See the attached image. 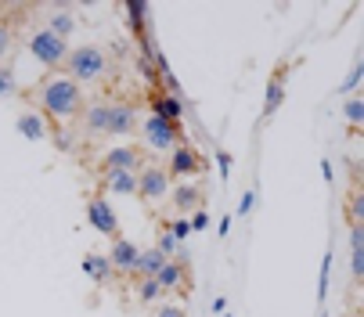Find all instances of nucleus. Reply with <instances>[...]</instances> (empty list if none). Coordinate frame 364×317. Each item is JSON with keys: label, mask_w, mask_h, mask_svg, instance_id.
<instances>
[{"label": "nucleus", "mask_w": 364, "mask_h": 317, "mask_svg": "<svg viewBox=\"0 0 364 317\" xmlns=\"http://www.w3.org/2000/svg\"><path fill=\"white\" fill-rule=\"evenodd\" d=\"M33 101H36V112H40L43 119H55V123H69V119L83 116V109H87L83 87H80L76 80H69L65 72L43 76V80L33 87Z\"/></svg>", "instance_id": "nucleus-1"}, {"label": "nucleus", "mask_w": 364, "mask_h": 317, "mask_svg": "<svg viewBox=\"0 0 364 317\" xmlns=\"http://www.w3.org/2000/svg\"><path fill=\"white\" fill-rule=\"evenodd\" d=\"M109 72V50L97 47V43H83L76 50H69L65 58V76L76 83H94Z\"/></svg>", "instance_id": "nucleus-2"}, {"label": "nucleus", "mask_w": 364, "mask_h": 317, "mask_svg": "<svg viewBox=\"0 0 364 317\" xmlns=\"http://www.w3.org/2000/svg\"><path fill=\"white\" fill-rule=\"evenodd\" d=\"M29 55L40 62V65H47V69H58V65H65V58H69V40H62V36H55V33H47L43 26L29 36Z\"/></svg>", "instance_id": "nucleus-3"}, {"label": "nucleus", "mask_w": 364, "mask_h": 317, "mask_svg": "<svg viewBox=\"0 0 364 317\" xmlns=\"http://www.w3.org/2000/svg\"><path fill=\"white\" fill-rule=\"evenodd\" d=\"M144 166V155L137 144H112L109 151H101V177L105 173H137Z\"/></svg>", "instance_id": "nucleus-4"}, {"label": "nucleus", "mask_w": 364, "mask_h": 317, "mask_svg": "<svg viewBox=\"0 0 364 317\" xmlns=\"http://www.w3.org/2000/svg\"><path fill=\"white\" fill-rule=\"evenodd\" d=\"M141 137L151 151H173L181 144V123H166V119H155L148 116L141 123Z\"/></svg>", "instance_id": "nucleus-5"}, {"label": "nucleus", "mask_w": 364, "mask_h": 317, "mask_svg": "<svg viewBox=\"0 0 364 317\" xmlns=\"http://www.w3.org/2000/svg\"><path fill=\"white\" fill-rule=\"evenodd\" d=\"M87 220H90L94 231L109 235V238H119V217H116V209L109 205V198L90 195V198H87Z\"/></svg>", "instance_id": "nucleus-6"}, {"label": "nucleus", "mask_w": 364, "mask_h": 317, "mask_svg": "<svg viewBox=\"0 0 364 317\" xmlns=\"http://www.w3.org/2000/svg\"><path fill=\"white\" fill-rule=\"evenodd\" d=\"M137 195L144 202H159L170 195V173L163 166H141L137 170Z\"/></svg>", "instance_id": "nucleus-7"}, {"label": "nucleus", "mask_w": 364, "mask_h": 317, "mask_svg": "<svg viewBox=\"0 0 364 317\" xmlns=\"http://www.w3.org/2000/svg\"><path fill=\"white\" fill-rule=\"evenodd\" d=\"M202 170H205V163H202V155H198L191 144H177V148L170 151V163H166L170 181H173V177L188 181V177H195V173H202Z\"/></svg>", "instance_id": "nucleus-8"}, {"label": "nucleus", "mask_w": 364, "mask_h": 317, "mask_svg": "<svg viewBox=\"0 0 364 317\" xmlns=\"http://www.w3.org/2000/svg\"><path fill=\"white\" fill-rule=\"evenodd\" d=\"M134 127H137V109L130 101H109V127H105V134L109 137H127V134H134Z\"/></svg>", "instance_id": "nucleus-9"}, {"label": "nucleus", "mask_w": 364, "mask_h": 317, "mask_svg": "<svg viewBox=\"0 0 364 317\" xmlns=\"http://www.w3.org/2000/svg\"><path fill=\"white\" fill-rule=\"evenodd\" d=\"M109 263H112V271H119V274H134L137 271V259H141V249L130 242V238H112V245H109Z\"/></svg>", "instance_id": "nucleus-10"}, {"label": "nucleus", "mask_w": 364, "mask_h": 317, "mask_svg": "<svg viewBox=\"0 0 364 317\" xmlns=\"http://www.w3.org/2000/svg\"><path fill=\"white\" fill-rule=\"evenodd\" d=\"M170 202L181 217H191L202 202V188L198 184H177V188H170Z\"/></svg>", "instance_id": "nucleus-11"}, {"label": "nucleus", "mask_w": 364, "mask_h": 317, "mask_svg": "<svg viewBox=\"0 0 364 317\" xmlns=\"http://www.w3.org/2000/svg\"><path fill=\"white\" fill-rule=\"evenodd\" d=\"M15 130H18L26 141H43V137L50 134L47 119H43L36 109H26V112H18V119H15Z\"/></svg>", "instance_id": "nucleus-12"}, {"label": "nucleus", "mask_w": 364, "mask_h": 317, "mask_svg": "<svg viewBox=\"0 0 364 317\" xmlns=\"http://www.w3.org/2000/svg\"><path fill=\"white\" fill-rule=\"evenodd\" d=\"M151 116L166 119V123H181L184 119V104H181L177 94H155L151 97Z\"/></svg>", "instance_id": "nucleus-13"}, {"label": "nucleus", "mask_w": 364, "mask_h": 317, "mask_svg": "<svg viewBox=\"0 0 364 317\" xmlns=\"http://www.w3.org/2000/svg\"><path fill=\"white\" fill-rule=\"evenodd\" d=\"M83 274L94 278L97 285H105V281L112 278V263H109V256H105V252H87V256H83Z\"/></svg>", "instance_id": "nucleus-14"}, {"label": "nucleus", "mask_w": 364, "mask_h": 317, "mask_svg": "<svg viewBox=\"0 0 364 317\" xmlns=\"http://www.w3.org/2000/svg\"><path fill=\"white\" fill-rule=\"evenodd\" d=\"M43 29H47V33H55V36H62V40H69V36L76 33V15H73L69 8H58V11H50V15H47Z\"/></svg>", "instance_id": "nucleus-15"}, {"label": "nucleus", "mask_w": 364, "mask_h": 317, "mask_svg": "<svg viewBox=\"0 0 364 317\" xmlns=\"http://www.w3.org/2000/svg\"><path fill=\"white\" fill-rule=\"evenodd\" d=\"M83 123H87V134H94V137L105 134V127H109V101L87 104V109H83Z\"/></svg>", "instance_id": "nucleus-16"}, {"label": "nucleus", "mask_w": 364, "mask_h": 317, "mask_svg": "<svg viewBox=\"0 0 364 317\" xmlns=\"http://www.w3.org/2000/svg\"><path fill=\"white\" fill-rule=\"evenodd\" d=\"M282 101H285V72H274L271 83H267V101H264V123L282 109Z\"/></svg>", "instance_id": "nucleus-17"}, {"label": "nucleus", "mask_w": 364, "mask_h": 317, "mask_svg": "<svg viewBox=\"0 0 364 317\" xmlns=\"http://www.w3.org/2000/svg\"><path fill=\"white\" fill-rule=\"evenodd\" d=\"M101 188L109 195H137V173H105Z\"/></svg>", "instance_id": "nucleus-18"}, {"label": "nucleus", "mask_w": 364, "mask_h": 317, "mask_svg": "<svg viewBox=\"0 0 364 317\" xmlns=\"http://www.w3.org/2000/svg\"><path fill=\"white\" fill-rule=\"evenodd\" d=\"M163 263H166V256L155 249V245H151V249H141V259H137V271H134V274H137V278H155V274L163 271Z\"/></svg>", "instance_id": "nucleus-19"}, {"label": "nucleus", "mask_w": 364, "mask_h": 317, "mask_svg": "<svg viewBox=\"0 0 364 317\" xmlns=\"http://www.w3.org/2000/svg\"><path fill=\"white\" fill-rule=\"evenodd\" d=\"M155 281H159V289H163V292H173V289H181V285H184V267H181L177 259H166V263H163V271L155 274Z\"/></svg>", "instance_id": "nucleus-20"}, {"label": "nucleus", "mask_w": 364, "mask_h": 317, "mask_svg": "<svg viewBox=\"0 0 364 317\" xmlns=\"http://www.w3.org/2000/svg\"><path fill=\"white\" fill-rule=\"evenodd\" d=\"M343 119L350 123V130H357L360 123H364V101L353 94V97H346V104H343Z\"/></svg>", "instance_id": "nucleus-21"}, {"label": "nucleus", "mask_w": 364, "mask_h": 317, "mask_svg": "<svg viewBox=\"0 0 364 317\" xmlns=\"http://www.w3.org/2000/svg\"><path fill=\"white\" fill-rule=\"evenodd\" d=\"M163 296V289H159V281L155 278H137V299L141 303H155Z\"/></svg>", "instance_id": "nucleus-22"}, {"label": "nucleus", "mask_w": 364, "mask_h": 317, "mask_svg": "<svg viewBox=\"0 0 364 317\" xmlns=\"http://www.w3.org/2000/svg\"><path fill=\"white\" fill-rule=\"evenodd\" d=\"M328 274H332V252L321 256V274H318V299H328Z\"/></svg>", "instance_id": "nucleus-23"}, {"label": "nucleus", "mask_w": 364, "mask_h": 317, "mask_svg": "<svg viewBox=\"0 0 364 317\" xmlns=\"http://www.w3.org/2000/svg\"><path fill=\"white\" fill-rule=\"evenodd\" d=\"M155 249H159V252H163L166 259H173L181 245H177V238H173V235H170V231L163 227V231H159V238H155Z\"/></svg>", "instance_id": "nucleus-24"}, {"label": "nucleus", "mask_w": 364, "mask_h": 317, "mask_svg": "<svg viewBox=\"0 0 364 317\" xmlns=\"http://www.w3.org/2000/svg\"><path fill=\"white\" fill-rule=\"evenodd\" d=\"M127 15H130V22H134V33L137 36H144V15H148V4H127Z\"/></svg>", "instance_id": "nucleus-25"}, {"label": "nucleus", "mask_w": 364, "mask_h": 317, "mask_svg": "<svg viewBox=\"0 0 364 317\" xmlns=\"http://www.w3.org/2000/svg\"><path fill=\"white\" fill-rule=\"evenodd\" d=\"M360 80H364V62H353V69H350L346 83L339 87V94H350V97H353V90L360 87Z\"/></svg>", "instance_id": "nucleus-26"}, {"label": "nucleus", "mask_w": 364, "mask_h": 317, "mask_svg": "<svg viewBox=\"0 0 364 317\" xmlns=\"http://www.w3.org/2000/svg\"><path fill=\"white\" fill-rule=\"evenodd\" d=\"M256 198H259V195H256V188H245V191H242V198H238V217H245V220L252 217Z\"/></svg>", "instance_id": "nucleus-27"}, {"label": "nucleus", "mask_w": 364, "mask_h": 317, "mask_svg": "<svg viewBox=\"0 0 364 317\" xmlns=\"http://www.w3.org/2000/svg\"><path fill=\"white\" fill-rule=\"evenodd\" d=\"M163 227H166V231H170V235L177 238V245H181V242H184V238L191 235V224H188V217H177L173 224H163Z\"/></svg>", "instance_id": "nucleus-28"}, {"label": "nucleus", "mask_w": 364, "mask_h": 317, "mask_svg": "<svg viewBox=\"0 0 364 317\" xmlns=\"http://www.w3.org/2000/svg\"><path fill=\"white\" fill-rule=\"evenodd\" d=\"M11 94H15V76H11L8 65H0V101L11 97Z\"/></svg>", "instance_id": "nucleus-29"}, {"label": "nucleus", "mask_w": 364, "mask_h": 317, "mask_svg": "<svg viewBox=\"0 0 364 317\" xmlns=\"http://www.w3.org/2000/svg\"><path fill=\"white\" fill-rule=\"evenodd\" d=\"M188 224H191V231H205L210 227V213H205V209H195V213L188 217Z\"/></svg>", "instance_id": "nucleus-30"}, {"label": "nucleus", "mask_w": 364, "mask_h": 317, "mask_svg": "<svg viewBox=\"0 0 364 317\" xmlns=\"http://www.w3.org/2000/svg\"><path fill=\"white\" fill-rule=\"evenodd\" d=\"M350 271H353V281L364 274V249H353L350 252Z\"/></svg>", "instance_id": "nucleus-31"}, {"label": "nucleus", "mask_w": 364, "mask_h": 317, "mask_svg": "<svg viewBox=\"0 0 364 317\" xmlns=\"http://www.w3.org/2000/svg\"><path fill=\"white\" fill-rule=\"evenodd\" d=\"M217 166H220V173H224V177L231 173V166H235V155H231L228 148H220V151H217Z\"/></svg>", "instance_id": "nucleus-32"}, {"label": "nucleus", "mask_w": 364, "mask_h": 317, "mask_svg": "<svg viewBox=\"0 0 364 317\" xmlns=\"http://www.w3.org/2000/svg\"><path fill=\"white\" fill-rule=\"evenodd\" d=\"M360 217H364V198L353 195L350 198V224H360Z\"/></svg>", "instance_id": "nucleus-33"}, {"label": "nucleus", "mask_w": 364, "mask_h": 317, "mask_svg": "<svg viewBox=\"0 0 364 317\" xmlns=\"http://www.w3.org/2000/svg\"><path fill=\"white\" fill-rule=\"evenodd\" d=\"M11 40H15V36H11V29H8L4 22H0V62H4V55L11 50Z\"/></svg>", "instance_id": "nucleus-34"}, {"label": "nucleus", "mask_w": 364, "mask_h": 317, "mask_svg": "<svg viewBox=\"0 0 364 317\" xmlns=\"http://www.w3.org/2000/svg\"><path fill=\"white\" fill-rule=\"evenodd\" d=\"M350 249H364V231H360V224H350Z\"/></svg>", "instance_id": "nucleus-35"}, {"label": "nucleus", "mask_w": 364, "mask_h": 317, "mask_svg": "<svg viewBox=\"0 0 364 317\" xmlns=\"http://www.w3.org/2000/svg\"><path fill=\"white\" fill-rule=\"evenodd\" d=\"M155 317H188V313H184V306H177V303H166V306H163L159 313H155Z\"/></svg>", "instance_id": "nucleus-36"}, {"label": "nucleus", "mask_w": 364, "mask_h": 317, "mask_svg": "<svg viewBox=\"0 0 364 317\" xmlns=\"http://www.w3.org/2000/svg\"><path fill=\"white\" fill-rule=\"evenodd\" d=\"M55 144H58V151H73V137H69L65 130H58V134H55Z\"/></svg>", "instance_id": "nucleus-37"}, {"label": "nucleus", "mask_w": 364, "mask_h": 317, "mask_svg": "<svg viewBox=\"0 0 364 317\" xmlns=\"http://www.w3.org/2000/svg\"><path fill=\"white\" fill-rule=\"evenodd\" d=\"M224 310H228V296H217V299H213V313L220 317Z\"/></svg>", "instance_id": "nucleus-38"}, {"label": "nucleus", "mask_w": 364, "mask_h": 317, "mask_svg": "<svg viewBox=\"0 0 364 317\" xmlns=\"http://www.w3.org/2000/svg\"><path fill=\"white\" fill-rule=\"evenodd\" d=\"M321 177H325V184H332V163L328 158H321Z\"/></svg>", "instance_id": "nucleus-39"}, {"label": "nucleus", "mask_w": 364, "mask_h": 317, "mask_svg": "<svg viewBox=\"0 0 364 317\" xmlns=\"http://www.w3.org/2000/svg\"><path fill=\"white\" fill-rule=\"evenodd\" d=\"M228 231H231V217H220V238H228Z\"/></svg>", "instance_id": "nucleus-40"}, {"label": "nucleus", "mask_w": 364, "mask_h": 317, "mask_svg": "<svg viewBox=\"0 0 364 317\" xmlns=\"http://www.w3.org/2000/svg\"><path fill=\"white\" fill-rule=\"evenodd\" d=\"M321 317H328V313H325V310H321Z\"/></svg>", "instance_id": "nucleus-41"}, {"label": "nucleus", "mask_w": 364, "mask_h": 317, "mask_svg": "<svg viewBox=\"0 0 364 317\" xmlns=\"http://www.w3.org/2000/svg\"><path fill=\"white\" fill-rule=\"evenodd\" d=\"M220 317H228V313H220Z\"/></svg>", "instance_id": "nucleus-42"}]
</instances>
